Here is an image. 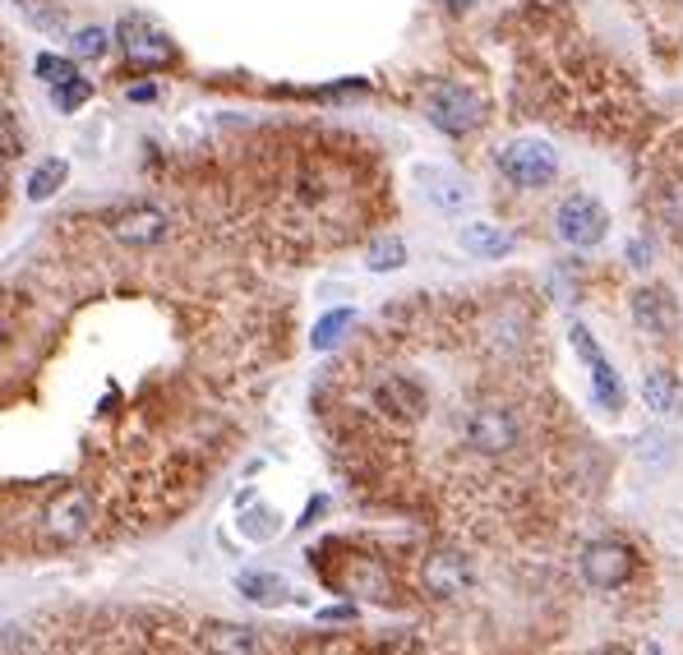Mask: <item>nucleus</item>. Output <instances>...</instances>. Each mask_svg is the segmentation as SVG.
<instances>
[{
  "label": "nucleus",
  "mask_w": 683,
  "mask_h": 655,
  "mask_svg": "<svg viewBox=\"0 0 683 655\" xmlns=\"http://www.w3.org/2000/svg\"><path fill=\"white\" fill-rule=\"evenodd\" d=\"M494 162H499V171L517 185V190H545V185L558 176L554 143H545L536 135H522V139L504 143L499 152H494Z\"/></svg>",
  "instance_id": "obj_1"
},
{
  "label": "nucleus",
  "mask_w": 683,
  "mask_h": 655,
  "mask_svg": "<svg viewBox=\"0 0 683 655\" xmlns=\"http://www.w3.org/2000/svg\"><path fill=\"white\" fill-rule=\"evenodd\" d=\"M116 42H120V51H126V60L135 70H167V66H176V60H180L176 42L162 33L158 23H148L143 14L120 19L116 23Z\"/></svg>",
  "instance_id": "obj_2"
},
{
  "label": "nucleus",
  "mask_w": 683,
  "mask_h": 655,
  "mask_svg": "<svg viewBox=\"0 0 683 655\" xmlns=\"http://www.w3.org/2000/svg\"><path fill=\"white\" fill-rule=\"evenodd\" d=\"M425 116H429L434 130H444V135H472L485 120V102L462 83H439V88H429Z\"/></svg>",
  "instance_id": "obj_3"
},
{
  "label": "nucleus",
  "mask_w": 683,
  "mask_h": 655,
  "mask_svg": "<svg viewBox=\"0 0 683 655\" xmlns=\"http://www.w3.org/2000/svg\"><path fill=\"white\" fill-rule=\"evenodd\" d=\"M554 231H558V240L573 245V249H592L610 231V212L592 195H568L564 204H558V212H554Z\"/></svg>",
  "instance_id": "obj_4"
},
{
  "label": "nucleus",
  "mask_w": 683,
  "mask_h": 655,
  "mask_svg": "<svg viewBox=\"0 0 683 655\" xmlns=\"http://www.w3.org/2000/svg\"><path fill=\"white\" fill-rule=\"evenodd\" d=\"M462 439L485 457H504L508 448H517V420L504 407H476L467 416V425H462Z\"/></svg>",
  "instance_id": "obj_5"
},
{
  "label": "nucleus",
  "mask_w": 683,
  "mask_h": 655,
  "mask_svg": "<svg viewBox=\"0 0 683 655\" xmlns=\"http://www.w3.org/2000/svg\"><path fill=\"white\" fill-rule=\"evenodd\" d=\"M88 526H92V498L83 489H66V494H56L47 513H42V532L56 540V545H75L88 536Z\"/></svg>",
  "instance_id": "obj_6"
},
{
  "label": "nucleus",
  "mask_w": 683,
  "mask_h": 655,
  "mask_svg": "<svg viewBox=\"0 0 683 655\" xmlns=\"http://www.w3.org/2000/svg\"><path fill=\"white\" fill-rule=\"evenodd\" d=\"M637 568V558L628 545H618V540H596V545H586L582 549V577L592 582L596 591H618Z\"/></svg>",
  "instance_id": "obj_7"
},
{
  "label": "nucleus",
  "mask_w": 683,
  "mask_h": 655,
  "mask_svg": "<svg viewBox=\"0 0 683 655\" xmlns=\"http://www.w3.org/2000/svg\"><path fill=\"white\" fill-rule=\"evenodd\" d=\"M107 231H111V240H116V245L143 249V245H158V240H167L171 222H167V212H162V208H126V212H116V217H111Z\"/></svg>",
  "instance_id": "obj_8"
},
{
  "label": "nucleus",
  "mask_w": 683,
  "mask_h": 655,
  "mask_svg": "<svg viewBox=\"0 0 683 655\" xmlns=\"http://www.w3.org/2000/svg\"><path fill=\"white\" fill-rule=\"evenodd\" d=\"M420 586L429 591L434 601H453V596H462V591L472 586V564L462 554H453V549H439V554L425 558Z\"/></svg>",
  "instance_id": "obj_9"
},
{
  "label": "nucleus",
  "mask_w": 683,
  "mask_h": 655,
  "mask_svg": "<svg viewBox=\"0 0 683 655\" xmlns=\"http://www.w3.org/2000/svg\"><path fill=\"white\" fill-rule=\"evenodd\" d=\"M633 324L646 333V337H674L679 333V305L665 287H637L633 291Z\"/></svg>",
  "instance_id": "obj_10"
},
{
  "label": "nucleus",
  "mask_w": 683,
  "mask_h": 655,
  "mask_svg": "<svg viewBox=\"0 0 683 655\" xmlns=\"http://www.w3.org/2000/svg\"><path fill=\"white\" fill-rule=\"evenodd\" d=\"M573 351L586 360V369H592V388H596V401H601V407H610V411L624 407V388H618V374H614V365L601 356L596 337L586 333L582 324H573Z\"/></svg>",
  "instance_id": "obj_11"
},
{
  "label": "nucleus",
  "mask_w": 683,
  "mask_h": 655,
  "mask_svg": "<svg viewBox=\"0 0 683 655\" xmlns=\"http://www.w3.org/2000/svg\"><path fill=\"white\" fill-rule=\"evenodd\" d=\"M375 401L379 411H388L393 420H420L429 411V397L416 379H407V374H388V379L375 388Z\"/></svg>",
  "instance_id": "obj_12"
},
{
  "label": "nucleus",
  "mask_w": 683,
  "mask_h": 655,
  "mask_svg": "<svg viewBox=\"0 0 683 655\" xmlns=\"http://www.w3.org/2000/svg\"><path fill=\"white\" fill-rule=\"evenodd\" d=\"M204 646L208 655H268L264 651V637L245 623H204Z\"/></svg>",
  "instance_id": "obj_13"
},
{
  "label": "nucleus",
  "mask_w": 683,
  "mask_h": 655,
  "mask_svg": "<svg viewBox=\"0 0 683 655\" xmlns=\"http://www.w3.org/2000/svg\"><path fill=\"white\" fill-rule=\"evenodd\" d=\"M416 180L425 185V199H429L434 208H444V212H457L462 204L472 199L467 180H457L453 171H434V167H420V171H416Z\"/></svg>",
  "instance_id": "obj_14"
},
{
  "label": "nucleus",
  "mask_w": 683,
  "mask_h": 655,
  "mask_svg": "<svg viewBox=\"0 0 683 655\" xmlns=\"http://www.w3.org/2000/svg\"><path fill=\"white\" fill-rule=\"evenodd\" d=\"M457 240H462V249H467V255H476V259H504V255H513V245H517L504 227H494V222H472V227H462Z\"/></svg>",
  "instance_id": "obj_15"
},
{
  "label": "nucleus",
  "mask_w": 683,
  "mask_h": 655,
  "mask_svg": "<svg viewBox=\"0 0 683 655\" xmlns=\"http://www.w3.org/2000/svg\"><path fill=\"white\" fill-rule=\"evenodd\" d=\"M642 397H646V407L656 411V416H674V411L683 407V384L674 379L670 369H646Z\"/></svg>",
  "instance_id": "obj_16"
},
{
  "label": "nucleus",
  "mask_w": 683,
  "mask_h": 655,
  "mask_svg": "<svg viewBox=\"0 0 683 655\" xmlns=\"http://www.w3.org/2000/svg\"><path fill=\"white\" fill-rule=\"evenodd\" d=\"M236 591L245 601H255V605H287V596H291V586L277 577V573H240L236 577Z\"/></svg>",
  "instance_id": "obj_17"
},
{
  "label": "nucleus",
  "mask_w": 683,
  "mask_h": 655,
  "mask_svg": "<svg viewBox=\"0 0 683 655\" xmlns=\"http://www.w3.org/2000/svg\"><path fill=\"white\" fill-rule=\"evenodd\" d=\"M66 180H70V162H66V158H42L33 171H28V199H33V204H47Z\"/></svg>",
  "instance_id": "obj_18"
},
{
  "label": "nucleus",
  "mask_w": 683,
  "mask_h": 655,
  "mask_svg": "<svg viewBox=\"0 0 683 655\" xmlns=\"http://www.w3.org/2000/svg\"><path fill=\"white\" fill-rule=\"evenodd\" d=\"M402 264H407V245H402L397 236L369 240V249H365V268L369 272H397Z\"/></svg>",
  "instance_id": "obj_19"
},
{
  "label": "nucleus",
  "mask_w": 683,
  "mask_h": 655,
  "mask_svg": "<svg viewBox=\"0 0 683 655\" xmlns=\"http://www.w3.org/2000/svg\"><path fill=\"white\" fill-rule=\"evenodd\" d=\"M33 75L47 83V88H60V83H70L79 70H75V60H66V56H51V51H38V60H33Z\"/></svg>",
  "instance_id": "obj_20"
},
{
  "label": "nucleus",
  "mask_w": 683,
  "mask_h": 655,
  "mask_svg": "<svg viewBox=\"0 0 683 655\" xmlns=\"http://www.w3.org/2000/svg\"><path fill=\"white\" fill-rule=\"evenodd\" d=\"M352 319H356V309H333V315H324V319L315 324V337H309V341H315V351H328L333 341L352 328Z\"/></svg>",
  "instance_id": "obj_21"
},
{
  "label": "nucleus",
  "mask_w": 683,
  "mask_h": 655,
  "mask_svg": "<svg viewBox=\"0 0 683 655\" xmlns=\"http://www.w3.org/2000/svg\"><path fill=\"white\" fill-rule=\"evenodd\" d=\"M88 98H92V83H88V79H79V75H75L70 83H60V88H51V102H56L60 111H75V107H83Z\"/></svg>",
  "instance_id": "obj_22"
},
{
  "label": "nucleus",
  "mask_w": 683,
  "mask_h": 655,
  "mask_svg": "<svg viewBox=\"0 0 683 655\" xmlns=\"http://www.w3.org/2000/svg\"><path fill=\"white\" fill-rule=\"evenodd\" d=\"M107 42H111L107 28H79V33H75V56L98 60V56H107Z\"/></svg>",
  "instance_id": "obj_23"
},
{
  "label": "nucleus",
  "mask_w": 683,
  "mask_h": 655,
  "mask_svg": "<svg viewBox=\"0 0 683 655\" xmlns=\"http://www.w3.org/2000/svg\"><path fill=\"white\" fill-rule=\"evenodd\" d=\"M14 158H23V135L10 116H0V162H14Z\"/></svg>",
  "instance_id": "obj_24"
},
{
  "label": "nucleus",
  "mask_w": 683,
  "mask_h": 655,
  "mask_svg": "<svg viewBox=\"0 0 683 655\" xmlns=\"http://www.w3.org/2000/svg\"><path fill=\"white\" fill-rule=\"evenodd\" d=\"M661 208H665V227H670V231L683 240V185H674V190L665 195V204H661Z\"/></svg>",
  "instance_id": "obj_25"
},
{
  "label": "nucleus",
  "mask_w": 683,
  "mask_h": 655,
  "mask_svg": "<svg viewBox=\"0 0 683 655\" xmlns=\"http://www.w3.org/2000/svg\"><path fill=\"white\" fill-rule=\"evenodd\" d=\"M130 98H135V102H152V98H158V88H152V83H148V88H130Z\"/></svg>",
  "instance_id": "obj_26"
},
{
  "label": "nucleus",
  "mask_w": 683,
  "mask_h": 655,
  "mask_svg": "<svg viewBox=\"0 0 683 655\" xmlns=\"http://www.w3.org/2000/svg\"><path fill=\"white\" fill-rule=\"evenodd\" d=\"M6 333H10V309L0 305V341H6Z\"/></svg>",
  "instance_id": "obj_27"
},
{
  "label": "nucleus",
  "mask_w": 683,
  "mask_h": 655,
  "mask_svg": "<svg viewBox=\"0 0 683 655\" xmlns=\"http://www.w3.org/2000/svg\"><path fill=\"white\" fill-rule=\"evenodd\" d=\"M14 6H19V10H38V0H14Z\"/></svg>",
  "instance_id": "obj_28"
},
{
  "label": "nucleus",
  "mask_w": 683,
  "mask_h": 655,
  "mask_svg": "<svg viewBox=\"0 0 683 655\" xmlns=\"http://www.w3.org/2000/svg\"><path fill=\"white\" fill-rule=\"evenodd\" d=\"M448 6H453V10H467V6H472V0H448Z\"/></svg>",
  "instance_id": "obj_29"
},
{
  "label": "nucleus",
  "mask_w": 683,
  "mask_h": 655,
  "mask_svg": "<svg viewBox=\"0 0 683 655\" xmlns=\"http://www.w3.org/2000/svg\"><path fill=\"white\" fill-rule=\"evenodd\" d=\"M0 185H6V162H0Z\"/></svg>",
  "instance_id": "obj_30"
},
{
  "label": "nucleus",
  "mask_w": 683,
  "mask_h": 655,
  "mask_svg": "<svg viewBox=\"0 0 683 655\" xmlns=\"http://www.w3.org/2000/svg\"><path fill=\"white\" fill-rule=\"evenodd\" d=\"M605 655H624V651H605Z\"/></svg>",
  "instance_id": "obj_31"
}]
</instances>
